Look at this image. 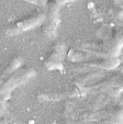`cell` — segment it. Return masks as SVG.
I'll return each mask as SVG.
<instances>
[{"mask_svg": "<svg viewBox=\"0 0 123 124\" xmlns=\"http://www.w3.org/2000/svg\"><path fill=\"white\" fill-rule=\"evenodd\" d=\"M45 16H46V8H42V9L35 11L34 13L30 14L25 18H22L20 20H16L13 23H11L6 29V33L9 36L21 34L22 32H25V31L43 23V21L45 20Z\"/></svg>", "mask_w": 123, "mask_h": 124, "instance_id": "obj_1", "label": "cell"}, {"mask_svg": "<svg viewBox=\"0 0 123 124\" xmlns=\"http://www.w3.org/2000/svg\"><path fill=\"white\" fill-rule=\"evenodd\" d=\"M59 6L57 0H47L46 2V16L43 21V33L45 36L52 39L56 36L58 26L60 23Z\"/></svg>", "mask_w": 123, "mask_h": 124, "instance_id": "obj_2", "label": "cell"}, {"mask_svg": "<svg viewBox=\"0 0 123 124\" xmlns=\"http://www.w3.org/2000/svg\"><path fill=\"white\" fill-rule=\"evenodd\" d=\"M34 75H35L34 68H25V69H23V70H20V71H16V73L12 74V75L3 82L2 86L0 87V96L9 94V92L11 91L13 88H16L19 85L23 84L25 80L33 77Z\"/></svg>", "mask_w": 123, "mask_h": 124, "instance_id": "obj_3", "label": "cell"}, {"mask_svg": "<svg viewBox=\"0 0 123 124\" xmlns=\"http://www.w3.org/2000/svg\"><path fill=\"white\" fill-rule=\"evenodd\" d=\"M64 49H65V45L63 43H57L54 46L52 53L45 59L44 63V66L47 69H58L63 67Z\"/></svg>", "mask_w": 123, "mask_h": 124, "instance_id": "obj_4", "label": "cell"}, {"mask_svg": "<svg viewBox=\"0 0 123 124\" xmlns=\"http://www.w3.org/2000/svg\"><path fill=\"white\" fill-rule=\"evenodd\" d=\"M21 64H22V57L21 56H16L12 61H10L8 67L6 68L5 71H3V75H8V74L14 73V71L21 66Z\"/></svg>", "mask_w": 123, "mask_h": 124, "instance_id": "obj_5", "label": "cell"}, {"mask_svg": "<svg viewBox=\"0 0 123 124\" xmlns=\"http://www.w3.org/2000/svg\"><path fill=\"white\" fill-rule=\"evenodd\" d=\"M65 97V92H42L39 93L40 100H58Z\"/></svg>", "mask_w": 123, "mask_h": 124, "instance_id": "obj_6", "label": "cell"}, {"mask_svg": "<svg viewBox=\"0 0 123 124\" xmlns=\"http://www.w3.org/2000/svg\"><path fill=\"white\" fill-rule=\"evenodd\" d=\"M68 57H69V59H72V61H81V59H84L85 57H86V54H84V53H81V52L79 51H75V49H70L69 51V54H68Z\"/></svg>", "mask_w": 123, "mask_h": 124, "instance_id": "obj_7", "label": "cell"}, {"mask_svg": "<svg viewBox=\"0 0 123 124\" xmlns=\"http://www.w3.org/2000/svg\"><path fill=\"white\" fill-rule=\"evenodd\" d=\"M28 2L33 3V5H36V6H41V7H45L46 6L47 0H25Z\"/></svg>", "mask_w": 123, "mask_h": 124, "instance_id": "obj_8", "label": "cell"}, {"mask_svg": "<svg viewBox=\"0 0 123 124\" xmlns=\"http://www.w3.org/2000/svg\"><path fill=\"white\" fill-rule=\"evenodd\" d=\"M58 2L60 5H63V3H67V2H73V1H76V0H57Z\"/></svg>", "mask_w": 123, "mask_h": 124, "instance_id": "obj_9", "label": "cell"}, {"mask_svg": "<svg viewBox=\"0 0 123 124\" xmlns=\"http://www.w3.org/2000/svg\"><path fill=\"white\" fill-rule=\"evenodd\" d=\"M115 5H123V0H112Z\"/></svg>", "mask_w": 123, "mask_h": 124, "instance_id": "obj_10", "label": "cell"}]
</instances>
